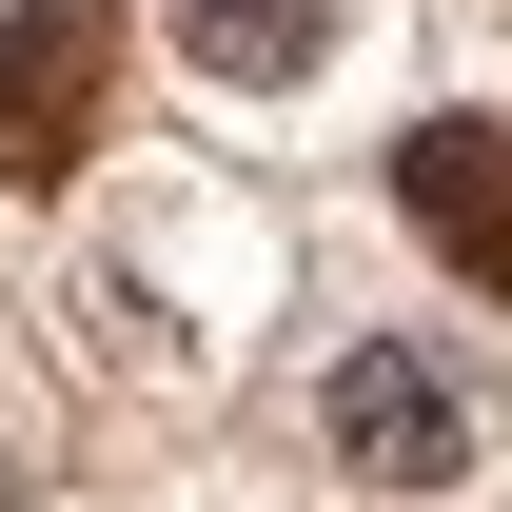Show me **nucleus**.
Returning a JSON list of instances; mask_svg holds the SVG:
<instances>
[{
    "instance_id": "1",
    "label": "nucleus",
    "mask_w": 512,
    "mask_h": 512,
    "mask_svg": "<svg viewBox=\"0 0 512 512\" xmlns=\"http://www.w3.org/2000/svg\"><path fill=\"white\" fill-rule=\"evenodd\" d=\"M316 453L355 493H473V473H493V394L453 375L434 335H355L316 375Z\"/></svg>"
},
{
    "instance_id": "2",
    "label": "nucleus",
    "mask_w": 512,
    "mask_h": 512,
    "mask_svg": "<svg viewBox=\"0 0 512 512\" xmlns=\"http://www.w3.org/2000/svg\"><path fill=\"white\" fill-rule=\"evenodd\" d=\"M119 99V0H0V178H79Z\"/></svg>"
},
{
    "instance_id": "3",
    "label": "nucleus",
    "mask_w": 512,
    "mask_h": 512,
    "mask_svg": "<svg viewBox=\"0 0 512 512\" xmlns=\"http://www.w3.org/2000/svg\"><path fill=\"white\" fill-rule=\"evenodd\" d=\"M394 217H414L473 296H512V119H414L394 138Z\"/></svg>"
},
{
    "instance_id": "4",
    "label": "nucleus",
    "mask_w": 512,
    "mask_h": 512,
    "mask_svg": "<svg viewBox=\"0 0 512 512\" xmlns=\"http://www.w3.org/2000/svg\"><path fill=\"white\" fill-rule=\"evenodd\" d=\"M178 60L197 79H316L335 60V0H178Z\"/></svg>"
}]
</instances>
